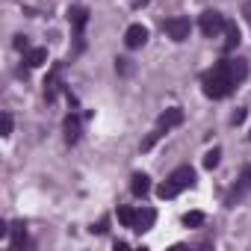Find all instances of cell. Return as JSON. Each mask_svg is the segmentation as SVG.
I'll list each match as a JSON object with an SVG mask.
<instances>
[{
	"instance_id": "cell-8",
	"label": "cell",
	"mask_w": 251,
	"mask_h": 251,
	"mask_svg": "<svg viewBox=\"0 0 251 251\" xmlns=\"http://www.w3.org/2000/svg\"><path fill=\"white\" fill-rule=\"evenodd\" d=\"M154 222H157V213H154L151 207L136 210V225H133V230H136V233H145V230H151V227H154Z\"/></svg>"
},
{
	"instance_id": "cell-15",
	"label": "cell",
	"mask_w": 251,
	"mask_h": 251,
	"mask_svg": "<svg viewBox=\"0 0 251 251\" xmlns=\"http://www.w3.org/2000/svg\"><path fill=\"white\" fill-rule=\"evenodd\" d=\"M118 222H121L124 227L133 230V225H136V210H130V207H118Z\"/></svg>"
},
{
	"instance_id": "cell-13",
	"label": "cell",
	"mask_w": 251,
	"mask_h": 251,
	"mask_svg": "<svg viewBox=\"0 0 251 251\" xmlns=\"http://www.w3.org/2000/svg\"><path fill=\"white\" fill-rule=\"evenodd\" d=\"M130 189H133V195L145 198V195L151 192V180H148V175H133V183H130Z\"/></svg>"
},
{
	"instance_id": "cell-7",
	"label": "cell",
	"mask_w": 251,
	"mask_h": 251,
	"mask_svg": "<svg viewBox=\"0 0 251 251\" xmlns=\"http://www.w3.org/2000/svg\"><path fill=\"white\" fill-rule=\"evenodd\" d=\"M68 21H71V27H74V33H77V39H83V30H86V21H89V12H86L83 6H74V9H68Z\"/></svg>"
},
{
	"instance_id": "cell-1",
	"label": "cell",
	"mask_w": 251,
	"mask_h": 251,
	"mask_svg": "<svg viewBox=\"0 0 251 251\" xmlns=\"http://www.w3.org/2000/svg\"><path fill=\"white\" fill-rule=\"evenodd\" d=\"M245 74H248V65H245V59H225V62H219V65H213L207 74H204V95L207 98H227L242 80H245Z\"/></svg>"
},
{
	"instance_id": "cell-23",
	"label": "cell",
	"mask_w": 251,
	"mask_h": 251,
	"mask_svg": "<svg viewBox=\"0 0 251 251\" xmlns=\"http://www.w3.org/2000/svg\"><path fill=\"white\" fill-rule=\"evenodd\" d=\"M248 136H251V133H248Z\"/></svg>"
},
{
	"instance_id": "cell-19",
	"label": "cell",
	"mask_w": 251,
	"mask_h": 251,
	"mask_svg": "<svg viewBox=\"0 0 251 251\" xmlns=\"http://www.w3.org/2000/svg\"><path fill=\"white\" fill-rule=\"evenodd\" d=\"M15 48L18 50H27V36H15Z\"/></svg>"
},
{
	"instance_id": "cell-2",
	"label": "cell",
	"mask_w": 251,
	"mask_h": 251,
	"mask_svg": "<svg viewBox=\"0 0 251 251\" xmlns=\"http://www.w3.org/2000/svg\"><path fill=\"white\" fill-rule=\"evenodd\" d=\"M189 186H195V172H192L189 166H180L177 172H172V175H169V180H166V183H160L157 195L166 201V198L180 195V192H183V189H189Z\"/></svg>"
},
{
	"instance_id": "cell-21",
	"label": "cell",
	"mask_w": 251,
	"mask_h": 251,
	"mask_svg": "<svg viewBox=\"0 0 251 251\" xmlns=\"http://www.w3.org/2000/svg\"><path fill=\"white\" fill-rule=\"evenodd\" d=\"M242 15H245V21L251 24V0H245V6H242Z\"/></svg>"
},
{
	"instance_id": "cell-6",
	"label": "cell",
	"mask_w": 251,
	"mask_h": 251,
	"mask_svg": "<svg viewBox=\"0 0 251 251\" xmlns=\"http://www.w3.org/2000/svg\"><path fill=\"white\" fill-rule=\"evenodd\" d=\"M183 121V109L180 106H172V109H166L163 115H160V121H157V127L166 133V130H172V127H177V124Z\"/></svg>"
},
{
	"instance_id": "cell-16",
	"label": "cell",
	"mask_w": 251,
	"mask_h": 251,
	"mask_svg": "<svg viewBox=\"0 0 251 251\" xmlns=\"http://www.w3.org/2000/svg\"><path fill=\"white\" fill-rule=\"evenodd\" d=\"M219 160H222V148L207 151V154H204V169H210V172H213V169L219 166Z\"/></svg>"
},
{
	"instance_id": "cell-18",
	"label": "cell",
	"mask_w": 251,
	"mask_h": 251,
	"mask_svg": "<svg viewBox=\"0 0 251 251\" xmlns=\"http://www.w3.org/2000/svg\"><path fill=\"white\" fill-rule=\"evenodd\" d=\"M0 133H3V136H9V133H12V115H9V112L0 115Z\"/></svg>"
},
{
	"instance_id": "cell-5",
	"label": "cell",
	"mask_w": 251,
	"mask_h": 251,
	"mask_svg": "<svg viewBox=\"0 0 251 251\" xmlns=\"http://www.w3.org/2000/svg\"><path fill=\"white\" fill-rule=\"evenodd\" d=\"M145 42H148V30H145L142 24H130L127 33H124V45H127L130 50H136V48H142Z\"/></svg>"
},
{
	"instance_id": "cell-11",
	"label": "cell",
	"mask_w": 251,
	"mask_h": 251,
	"mask_svg": "<svg viewBox=\"0 0 251 251\" xmlns=\"http://www.w3.org/2000/svg\"><path fill=\"white\" fill-rule=\"evenodd\" d=\"M239 45V27L233 21H225V50H233Z\"/></svg>"
},
{
	"instance_id": "cell-14",
	"label": "cell",
	"mask_w": 251,
	"mask_h": 251,
	"mask_svg": "<svg viewBox=\"0 0 251 251\" xmlns=\"http://www.w3.org/2000/svg\"><path fill=\"white\" fill-rule=\"evenodd\" d=\"M56 89H59V65H56V68L50 71V77L45 80V95H48V100H53Z\"/></svg>"
},
{
	"instance_id": "cell-4",
	"label": "cell",
	"mask_w": 251,
	"mask_h": 251,
	"mask_svg": "<svg viewBox=\"0 0 251 251\" xmlns=\"http://www.w3.org/2000/svg\"><path fill=\"white\" fill-rule=\"evenodd\" d=\"M163 30H166L175 42H186V39H189L192 24H189V18H169V21L163 24Z\"/></svg>"
},
{
	"instance_id": "cell-22",
	"label": "cell",
	"mask_w": 251,
	"mask_h": 251,
	"mask_svg": "<svg viewBox=\"0 0 251 251\" xmlns=\"http://www.w3.org/2000/svg\"><path fill=\"white\" fill-rule=\"evenodd\" d=\"M145 3H151V0H136V6H145Z\"/></svg>"
},
{
	"instance_id": "cell-20",
	"label": "cell",
	"mask_w": 251,
	"mask_h": 251,
	"mask_svg": "<svg viewBox=\"0 0 251 251\" xmlns=\"http://www.w3.org/2000/svg\"><path fill=\"white\" fill-rule=\"evenodd\" d=\"M230 121H233V124H242V121H245V109H236V112H233V118H230Z\"/></svg>"
},
{
	"instance_id": "cell-9",
	"label": "cell",
	"mask_w": 251,
	"mask_h": 251,
	"mask_svg": "<svg viewBox=\"0 0 251 251\" xmlns=\"http://www.w3.org/2000/svg\"><path fill=\"white\" fill-rule=\"evenodd\" d=\"M24 62H27V68H39V65L48 62V50L45 48H33V50L24 53Z\"/></svg>"
},
{
	"instance_id": "cell-10",
	"label": "cell",
	"mask_w": 251,
	"mask_h": 251,
	"mask_svg": "<svg viewBox=\"0 0 251 251\" xmlns=\"http://www.w3.org/2000/svg\"><path fill=\"white\" fill-rule=\"evenodd\" d=\"M77 139H80V118L77 115H68L65 118V142L74 145Z\"/></svg>"
},
{
	"instance_id": "cell-3",
	"label": "cell",
	"mask_w": 251,
	"mask_h": 251,
	"mask_svg": "<svg viewBox=\"0 0 251 251\" xmlns=\"http://www.w3.org/2000/svg\"><path fill=\"white\" fill-rule=\"evenodd\" d=\"M201 33L204 36H219L222 30H225V15L222 12H216V9H207V12H201Z\"/></svg>"
},
{
	"instance_id": "cell-12",
	"label": "cell",
	"mask_w": 251,
	"mask_h": 251,
	"mask_svg": "<svg viewBox=\"0 0 251 251\" xmlns=\"http://www.w3.org/2000/svg\"><path fill=\"white\" fill-rule=\"evenodd\" d=\"M245 192H251V169H245V172H242V177H239V183H236V189H233V195H230L227 201L233 204V201H236V198H242Z\"/></svg>"
},
{
	"instance_id": "cell-17",
	"label": "cell",
	"mask_w": 251,
	"mask_h": 251,
	"mask_svg": "<svg viewBox=\"0 0 251 251\" xmlns=\"http://www.w3.org/2000/svg\"><path fill=\"white\" fill-rule=\"evenodd\" d=\"M183 225H186V227H198V225H204V213H201V210L186 213V216H183Z\"/></svg>"
}]
</instances>
